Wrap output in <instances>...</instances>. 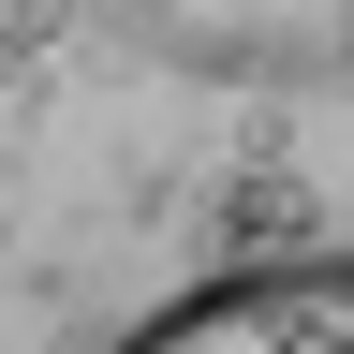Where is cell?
I'll list each match as a JSON object with an SVG mask.
<instances>
[{
  "label": "cell",
  "instance_id": "cell-2",
  "mask_svg": "<svg viewBox=\"0 0 354 354\" xmlns=\"http://www.w3.org/2000/svg\"><path fill=\"white\" fill-rule=\"evenodd\" d=\"M281 236H295V192H281V177H266V192L236 207V266H251V251H281Z\"/></svg>",
  "mask_w": 354,
  "mask_h": 354
},
{
  "label": "cell",
  "instance_id": "cell-1",
  "mask_svg": "<svg viewBox=\"0 0 354 354\" xmlns=\"http://www.w3.org/2000/svg\"><path fill=\"white\" fill-rule=\"evenodd\" d=\"M118 354H354V251H251L148 310Z\"/></svg>",
  "mask_w": 354,
  "mask_h": 354
}]
</instances>
